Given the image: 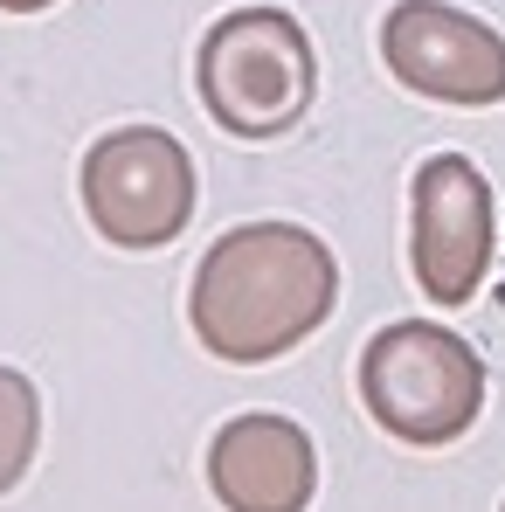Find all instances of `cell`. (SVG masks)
<instances>
[{
	"label": "cell",
	"mask_w": 505,
	"mask_h": 512,
	"mask_svg": "<svg viewBox=\"0 0 505 512\" xmlns=\"http://www.w3.org/2000/svg\"><path fill=\"white\" fill-rule=\"evenodd\" d=\"M360 402L395 443H416V450L457 443L485 409V360L450 326L395 319L360 353Z\"/></svg>",
	"instance_id": "3"
},
{
	"label": "cell",
	"mask_w": 505,
	"mask_h": 512,
	"mask_svg": "<svg viewBox=\"0 0 505 512\" xmlns=\"http://www.w3.org/2000/svg\"><path fill=\"white\" fill-rule=\"evenodd\" d=\"M339 305L333 250L298 222H243L201 256L187 319L194 340L229 367H263L312 340Z\"/></svg>",
	"instance_id": "1"
},
{
	"label": "cell",
	"mask_w": 505,
	"mask_h": 512,
	"mask_svg": "<svg viewBox=\"0 0 505 512\" xmlns=\"http://www.w3.org/2000/svg\"><path fill=\"white\" fill-rule=\"evenodd\" d=\"M35 443H42V395L21 367H0V499L28 478Z\"/></svg>",
	"instance_id": "8"
},
{
	"label": "cell",
	"mask_w": 505,
	"mask_h": 512,
	"mask_svg": "<svg viewBox=\"0 0 505 512\" xmlns=\"http://www.w3.org/2000/svg\"><path fill=\"white\" fill-rule=\"evenodd\" d=\"M201 111L229 139H284L319 97V56L298 14L284 7H236L201 35L194 56Z\"/></svg>",
	"instance_id": "2"
},
{
	"label": "cell",
	"mask_w": 505,
	"mask_h": 512,
	"mask_svg": "<svg viewBox=\"0 0 505 512\" xmlns=\"http://www.w3.org/2000/svg\"><path fill=\"white\" fill-rule=\"evenodd\" d=\"M492 180L464 153H429L409 187V263H416L422 298L436 305H471L485 270H492Z\"/></svg>",
	"instance_id": "5"
},
{
	"label": "cell",
	"mask_w": 505,
	"mask_h": 512,
	"mask_svg": "<svg viewBox=\"0 0 505 512\" xmlns=\"http://www.w3.org/2000/svg\"><path fill=\"white\" fill-rule=\"evenodd\" d=\"M42 7H56V0H0V14H42Z\"/></svg>",
	"instance_id": "9"
},
{
	"label": "cell",
	"mask_w": 505,
	"mask_h": 512,
	"mask_svg": "<svg viewBox=\"0 0 505 512\" xmlns=\"http://www.w3.org/2000/svg\"><path fill=\"white\" fill-rule=\"evenodd\" d=\"M208 492L229 512H305L319 492V450L291 416H229L208 443Z\"/></svg>",
	"instance_id": "7"
},
{
	"label": "cell",
	"mask_w": 505,
	"mask_h": 512,
	"mask_svg": "<svg viewBox=\"0 0 505 512\" xmlns=\"http://www.w3.org/2000/svg\"><path fill=\"white\" fill-rule=\"evenodd\" d=\"M84 215L118 250H167L194 222V160L160 125H118L84 153Z\"/></svg>",
	"instance_id": "4"
},
{
	"label": "cell",
	"mask_w": 505,
	"mask_h": 512,
	"mask_svg": "<svg viewBox=\"0 0 505 512\" xmlns=\"http://www.w3.org/2000/svg\"><path fill=\"white\" fill-rule=\"evenodd\" d=\"M381 63L436 104H505V35L450 0H395L381 14Z\"/></svg>",
	"instance_id": "6"
}]
</instances>
